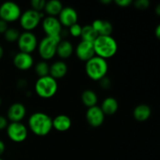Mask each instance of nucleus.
Listing matches in <instances>:
<instances>
[{"label":"nucleus","mask_w":160,"mask_h":160,"mask_svg":"<svg viewBox=\"0 0 160 160\" xmlns=\"http://www.w3.org/2000/svg\"><path fill=\"white\" fill-rule=\"evenodd\" d=\"M98 36V34H97V32L95 31V29L92 28V24H88L82 27V31H81V34L82 41H85V42H94Z\"/></svg>","instance_id":"nucleus-24"},{"label":"nucleus","mask_w":160,"mask_h":160,"mask_svg":"<svg viewBox=\"0 0 160 160\" xmlns=\"http://www.w3.org/2000/svg\"><path fill=\"white\" fill-rule=\"evenodd\" d=\"M46 2L45 0H32L31 2V9L38 12H42V10L45 9V6Z\"/></svg>","instance_id":"nucleus-28"},{"label":"nucleus","mask_w":160,"mask_h":160,"mask_svg":"<svg viewBox=\"0 0 160 160\" xmlns=\"http://www.w3.org/2000/svg\"><path fill=\"white\" fill-rule=\"evenodd\" d=\"M20 32L15 28H9L4 34V38L8 42H16L20 38Z\"/></svg>","instance_id":"nucleus-26"},{"label":"nucleus","mask_w":160,"mask_h":160,"mask_svg":"<svg viewBox=\"0 0 160 160\" xmlns=\"http://www.w3.org/2000/svg\"><path fill=\"white\" fill-rule=\"evenodd\" d=\"M3 55H4V49L2 45H0V59L3 57Z\"/></svg>","instance_id":"nucleus-38"},{"label":"nucleus","mask_w":160,"mask_h":160,"mask_svg":"<svg viewBox=\"0 0 160 160\" xmlns=\"http://www.w3.org/2000/svg\"><path fill=\"white\" fill-rule=\"evenodd\" d=\"M75 54L78 59L83 62H87L95 56L93 42L82 41L78 44L75 48Z\"/></svg>","instance_id":"nucleus-11"},{"label":"nucleus","mask_w":160,"mask_h":160,"mask_svg":"<svg viewBox=\"0 0 160 160\" xmlns=\"http://www.w3.org/2000/svg\"><path fill=\"white\" fill-rule=\"evenodd\" d=\"M0 160H3V159H2V158H1V157H0Z\"/></svg>","instance_id":"nucleus-41"},{"label":"nucleus","mask_w":160,"mask_h":160,"mask_svg":"<svg viewBox=\"0 0 160 160\" xmlns=\"http://www.w3.org/2000/svg\"><path fill=\"white\" fill-rule=\"evenodd\" d=\"M68 72V67L62 60H58L50 65L49 76L54 79H61L67 75Z\"/></svg>","instance_id":"nucleus-16"},{"label":"nucleus","mask_w":160,"mask_h":160,"mask_svg":"<svg viewBox=\"0 0 160 160\" xmlns=\"http://www.w3.org/2000/svg\"><path fill=\"white\" fill-rule=\"evenodd\" d=\"M62 40L60 37H44L38 45V52L43 60L48 61L56 55L58 44Z\"/></svg>","instance_id":"nucleus-5"},{"label":"nucleus","mask_w":160,"mask_h":160,"mask_svg":"<svg viewBox=\"0 0 160 160\" xmlns=\"http://www.w3.org/2000/svg\"><path fill=\"white\" fill-rule=\"evenodd\" d=\"M105 114L98 106L88 108L86 112V120L92 128H98L104 123Z\"/></svg>","instance_id":"nucleus-12"},{"label":"nucleus","mask_w":160,"mask_h":160,"mask_svg":"<svg viewBox=\"0 0 160 160\" xmlns=\"http://www.w3.org/2000/svg\"><path fill=\"white\" fill-rule=\"evenodd\" d=\"M92 26L97 34L100 36H110L113 31L112 23L108 20L97 19L94 20L93 23H92Z\"/></svg>","instance_id":"nucleus-17"},{"label":"nucleus","mask_w":160,"mask_h":160,"mask_svg":"<svg viewBox=\"0 0 160 160\" xmlns=\"http://www.w3.org/2000/svg\"><path fill=\"white\" fill-rule=\"evenodd\" d=\"M8 28H9V27H8V23H6V21H4V20L0 19V34H4L5 32L7 31Z\"/></svg>","instance_id":"nucleus-33"},{"label":"nucleus","mask_w":160,"mask_h":160,"mask_svg":"<svg viewBox=\"0 0 160 160\" xmlns=\"http://www.w3.org/2000/svg\"><path fill=\"white\" fill-rule=\"evenodd\" d=\"M62 8H63V6L60 1L50 0V1L46 2L44 10L45 13L49 17H56V16H59Z\"/></svg>","instance_id":"nucleus-22"},{"label":"nucleus","mask_w":160,"mask_h":160,"mask_svg":"<svg viewBox=\"0 0 160 160\" xmlns=\"http://www.w3.org/2000/svg\"><path fill=\"white\" fill-rule=\"evenodd\" d=\"M99 84H100V86H101L102 88L105 89V90L109 89L110 88L111 85H112L110 79H109V78H107V77H105V78H103L102 79L100 80Z\"/></svg>","instance_id":"nucleus-30"},{"label":"nucleus","mask_w":160,"mask_h":160,"mask_svg":"<svg viewBox=\"0 0 160 160\" xmlns=\"http://www.w3.org/2000/svg\"><path fill=\"white\" fill-rule=\"evenodd\" d=\"M21 14L20 6L14 2H5L0 6V19L6 23H12L19 20Z\"/></svg>","instance_id":"nucleus-7"},{"label":"nucleus","mask_w":160,"mask_h":160,"mask_svg":"<svg viewBox=\"0 0 160 160\" xmlns=\"http://www.w3.org/2000/svg\"><path fill=\"white\" fill-rule=\"evenodd\" d=\"M108 66L106 59L95 56L85 62V72L88 77L93 81H98L106 77Z\"/></svg>","instance_id":"nucleus-3"},{"label":"nucleus","mask_w":160,"mask_h":160,"mask_svg":"<svg viewBox=\"0 0 160 160\" xmlns=\"http://www.w3.org/2000/svg\"><path fill=\"white\" fill-rule=\"evenodd\" d=\"M114 2L120 7H128L133 4V1L131 0H115Z\"/></svg>","instance_id":"nucleus-31"},{"label":"nucleus","mask_w":160,"mask_h":160,"mask_svg":"<svg viewBox=\"0 0 160 160\" xmlns=\"http://www.w3.org/2000/svg\"><path fill=\"white\" fill-rule=\"evenodd\" d=\"M133 4H134V7L137 8L138 9L143 10V9L149 7L150 2L148 0H136L135 2H133Z\"/></svg>","instance_id":"nucleus-29"},{"label":"nucleus","mask_w":160,"mask_h":160,"mask_svg":"<svg viewBox=\"0 0 160 160\" xmlns=\"http://www.w3.org/2000/svg\"><path fill=\"white\" fill-rule=\"evenodd\" d=\"M14 67L19 70L26 71L30 70L34 65V58L30 53L18 52L12 59Z\"/></svg>","instance_id":"nucleus-13"},{"label":"nucleus","mask_w":160,"mask_h":160,"mask_svg":"<svg viewBox=\"0 0 160 160\" xmlns=\"http://www.w3.org/2000/svg\"><path fill=\"white\" fill-rule=\"evenodd\" d=\"M155 34H156V38H157L159 40H160V23L158 24V26L156 27V30H155Z\"/></svg>","instance_id":"nucleus-36"},{"label":"nucleus","mask_w":160,"mask_h":160,"mask_svg":"<svg viewBox=\"0 0 160 160\" xmlns=\"http://www.w3.org/2000/svg\"><path fill=\"white\" fill-rule=\"evenodd\" d=\"M43 14L41 12L29 9L22 12L20 17V25L24 31H31L38 28L42 20Z\"/></svg>","instance_id":"nucleus-6"},{"label":"nucleus","mask_w":160,"mask_h":160,"mask_svg":"<svg viewBox=\"0 0 160 160\" xmlns=\"http://www.w3.org/2000/svg\"><path fill=\"white\" fill-rule=\"evenodd\" d=\"M42 29L48 37H60L62 38V26L56 17L47 16L42 22Z\"/></svg>","instance_id":"nucleus-10"},{"label":"nucleus","mask_w":160,"mask_h":160,"mask_svg":"<svg viewBox=\"0 0 160 160\" xmlns=\"http://www.w3.org/2000/svg\"><path fill=\"white\" fill-rule=\"evenodd\" d=\"M28 127L31 132L37 136H46L52 129V118L42 112L31 114L28 119Z\"/></svg>","instance_id":"nucleus-1"},{"label":"nucleus","mask_w":160,"mask_h":160,"mask_svg":"<svg viewBox=\"0 0 160 160\" xmlns=\"http://www.w3.org/2000/svg\"><path fill=\"white\" fill-rule=\"evenodd\" d=\"M152 114V109L146 104H140L134 108L133 111V117L137 121L144 122L148 120Z\"/></svg>","instance_id":"nucleus-21"},{"label":"nucleus","mask_w":160,"mask_h":160,"mask_svg":"<svg viewBox=\"0 0 160 160\" xmlns=\"http://www.w3.org/2000/svg\"><path fill=\"white\" fill-rule=\"evenodd\" d=\"M2 98H0V106H2Z\"/></svg>","instance_id":"nucleus-40"},{"label":"nucleus","mask_w":160,"mask_h":160,"mask_svg":"<svg viewBox=\"0 0 160 160\" xmlns=\"http://www.w3.org/2000/svg\"><path fill=\"white\" fill-rule=\"evenodd\" d=\"M6 134L12 142L20 143L28 138V130L21 122H11L6 128Z\"/></svg>","instance_id":"nucleus-8"},{"label":"nucleus","mask_w":160,"mask_h":160,"mask_svg":"<svg viewBox=\"0 0 160 160\" xmlns=\"http://www.w3.org/2000/svg\"><path fill=\"white\" fill-rule=\"evenodd\" d=\"M5 151H6V145L2 141L0 140V157L4 154Z\"/></svg>","instance_id":"nucleus-35"},{"label":"nucleus","mask_w":160,"mask_h":160,"mask_svg":"<svg viewBox=\"0 0 160 160\" xmlns=\"http://www.w3.org/2000/svg\"><path fill=\"white\" fill-rule=\"evenodd\" d=\"M50 65L47 61H39L34 67V72L38 78H43L49 75Z\"/></svg>","instance_id":"nucleus-25"},{"label":"nucleus","mask_w":160,"mask_h":160,"mask_svg":"<svg viewBox=\"0 0 160 160\" xmlns=\"http://www.w3.org/2000/svg\"><path fill=\"white\" fill-rule=\"evenodd\" d=\"M27 114L26 107L20 102L12 103L7 109L6 118L10 122H21Z\"/></svg>","instance_id":"nucleus-15"},{"label":"nucleus","mask_w":160,"mask_h":160,"mask_svg":"<svg viewBox=\"0 0 160 160\" xmlns=\"http://www.w3.org/2000/svg\"><path fill=\"white\" fill-rule=\"evenodd\" d=\"M100 108L105 115H114L119 109V103L113 97H107L102 101Z\"/></svg>","instance_id":"nucleus-20"},{"label":"nucleus","mask_w":160,"mask_h":160,"mask_svg":"<svg viewBox=\"0 0 160 160\" xmlns=\"http://www.w3.org/2000/svg\"><path fill=\"white\" fill-rule=\"evenodd\" d=\"M155 11H156V13L157 14L158 16L160 17V3L156 6V9H155Z\"/></svg>","instance_id":"nucleus-37"},{"label":"nucleus","mask_w":160,"mask_h":160,"mask_svg":"<svg viewBox=\"0 0 160 160\" xmlns=\"http://www.w3.org/2000/svg\"><path fill=\"white\" fill-rule=\"evenodd\" d=\"M98 95L94 91L87 89L84 90L81 94V101L84 106L87 108H91L92 106H97L98 103Z\"/></svg>","instance_id":"nucleus-23"},{"label":"nucleus","mask_w":160,"mask_h":160,"mask_svg":"<svg viewBox=\"0 0 160 160\" xmlns=\"http://www.w3.org/2000/svg\"><path fill=\"white\" fill-rule=\"evenodd\" d=\"M36 94L42 98H50L54 96L58 90V83L51 76L38 78L34 84Z\"/></svg>","instance_id":"nucleus-4"},{"label":"nucleus","mask_w":160,"mask_h":160,"mask_svg":"<svg viewBox=\"0 0 160 160\" xmlns=\"http://www.w3.org/2000/svg\"><path fill=\"white\" fill-rule=\"evenodd\" d=\"M95 56L104 59L113 57L118 50V44L112 36L98 35L93 42Z\"/></svg>","instance_id":"nucleus-2"},{"label":"nucleus","mask_w":160,"mask_h":160,"mask_svg":"<svg viewBox=\"0 0 160 160\" xmlns=\"http://www.w3.org/2000/svg\"><path fill=\"white\" fill-rule=\"evenodd\" d=\"M73 44L68 40H61L58 44L56 55L60 59H66L70 58L73 53Z\"/></svg>","instance_id":"nucleus-19"},{"label":"nucleus","mask_w":160,"mask_h":160,"mask_svg":"<svg viewBox=\"0 0 160 160\" xmlns=\"http://www.w3.org/2000/svg\"><path fill=\"white\" fill-rule=\"evenodd\" d=\"M9 125L8 123V119L6 117H3V116L0 115V131L6 129V128Z\"/></svg>","instance_id":"nucleus-32"},{"label":"nucleus","mask_w":160,"mask_h":160,"mask_svg":"<svg viewBox=\"0 0 160 160\" xmlns=\"http://www.w3.org/2000/svg\"><path fill=\"white\" fill-rule=\"evenodd\" d=\"M28 83H27V81L25 79H20L17 82V86H18L20 88H24L27 86Z\"/></svg>","instance_id":"nucleus-34"},{"label":"nucleus","mask_w":160,"mask_h":160,"mask_svg":"<svg viewBox=\"0 0 160 160\" xmlns=\"http://www.w3.org/2000/svg\"><path fill=\"white\" fill-rule=\"evenodd\" d=\"M58 17H59L58 19L62 26L67 27V28H70V26L78 23V12L71 6H65V7L63 6Z\"/></svg>","instance_id":"nucleus-14"},{"label":"nucleus","mask_w":160,"mask_h":160,"mask_svg":"<svg viewBox=\"0 0 160 160\" xmlns=\"http://www.w3.org/2000/svg\"><path fill=\"white\" fill-rule=\"evenodd\" d=\"M81 31H82V27L78 23H75V24L72 25V26L69 28V33H70V34L72 37H81Z\"/></svg>","instance_id":"nucleus-27"},{"label":"nucleus","mask_w":160,"mask_h":160,"mask_svg":"<svg viewBox=\"0 0 160 160\" xmlns=\"http://www.w3.org/2000/svg\"><path fill=\"white\" fill-rule=\"evenodd\" d=\"M17 45L20 52L31 53L38 48V38L32 31H23L20 33V38L17 41Z\"/></svg>","instance_id":"nucleus-9"},{"label":"nucleus","mask_w":160,"mask_h":160,"mask_svg":"<svg viewBox=\"0 0 160 160\" xmlns=\"http://www.w3.org/2000/svg\"><path fill=\"white\" fill-rule=\"evenodd\" d=\"M71 119L65 114H60L52 119V128L59 132L68 131L71 128Z\"/></svg>","instance_id":"nucleus-18"},{"label":"nucleus","mask_w":160,"mask_h":160,"mask_svg":"<svg viewBox=\"0 0 160 160\" xmlns=\"http://www.w3.org/2000/svg\"><path fill=\"white\" fill-rule=\"evenodd\" d=\"M101 2L103 3V4H109L112 2H111V0H102Z\"/></svg>","instance_id":"nucleus-39"}]
</instances>
